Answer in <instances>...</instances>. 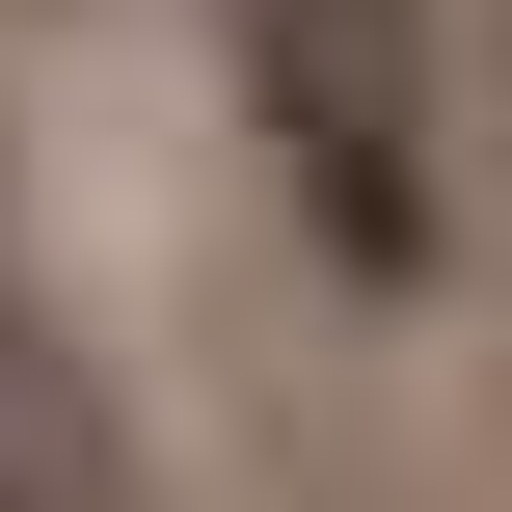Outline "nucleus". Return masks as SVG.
Here are the masks:
<instances>
[{"mask_svg":"<svg viewBox=\"0 0 512 512\" xmlns=\"http://www.w3.org/2000/svg\"><path fill=\"white\" fill-rule=\"evenodd\" d=\"M216 81H243V162L297 189V243H324L351 297H432V270H459L432 0H216Z\"/></svg>","mask_w":512,"mask_h":512,"instance_id":"f257e3e1","label":"nucleus"},{"mask_svg":"<svg viewBox=\"0 0 512 512\" xmlns=\"http://www.w3.org/2000/svg\"><path fill=\"white\" fill-rule=\"evenodd\" d=\"M0 512H135L108 405H81V351H54V297H0Z\"/></svg>","mask_w":512,"mask_h":512,"instance_id":"f03ea898","label":"nucleus"},{"mask_svg":"<svg viewBox=\"0 0 512 512\" xmlns=\"http://www.w3.org/2000/svg\"><path fill=\"white\" fill-rule=\"evenodd\" d=\"M0 297H27V135H0Z\"/></svg>","mask_w":512,"mask_h":512,"instance_id":"7ed1b4c3","label":"nucleus"}]
</instances>
